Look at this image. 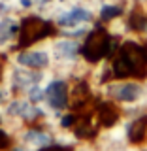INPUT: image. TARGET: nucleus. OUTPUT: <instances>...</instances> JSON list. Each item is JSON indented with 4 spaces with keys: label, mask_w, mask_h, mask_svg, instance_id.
Masks as SVG:
<instances>
[{
    "label": "nucleus",
    "mask_w": 147,
    "mask_h": 151,
    "mask_svg": "<svg viewBox=\"0 0 147 151\" xmlns=\"http://www.w3.org/2000/svg\"><path fill=\"white\" fill-rule=\"evenodd\" d=\"M36 2H38V4H44V6H45V4H49V2H53V0H36Z\"/></svg>",
    "instance_id": "9d476101"
},
{
    "label": "nucleus",
    "mask_w": 147,
    "mask_h": 151,
    "mask_svg": "<svg viewBox=\"0 0 147 151\" xmlns=\"http://www.w3.org/2000/svg\"><path fill=\"white\" fill-rule=\"evenodd\" d=\"M123 13V8L119 4H102L100 9H98V15H100L102 21H115L119 19Z\"/></svg>",
    "instance_id": "0eeeda50"
},
{
    "label": "nucleus",
    "mask_w": 147,
    "mask_h": 151,
    "mask_svg": "<svg viewBox=\"0 0 147 151\" xmlns=\"http://www.w3.org/2000/svg\"><path fill=\"white\" fill-rule=\"evenodd\" d=\"M93 19L91 9L81 8V6H72L64 12H59L55 17L57 25L60 28H72V27H79V25H87Z\"/></svg>",
    "instance_id": "423d86ee"
},
{
    "label": "nucleus",
    "mask_w": 147,
    "mask_h": 151,
    "mask_svg": "<svg viewBox=\"0 0 147 151\" xmlns=\"http://www.w3.org/2000/svg\"><path fill=\"white\" fill-rule=\"evenodd\" d=\"M74 151H96V149L91 147V145H79V147H75Z\"/></svg>",
    "instance_id": "1a4fd4ad"
},
{
    "label": "nucleus",
    "mask_w": 147,
    "mask_h": 151,
    "mask_svg": "<svg viewBox=\"0 0 147 151\" xmlns=\"http://www.w3.org/2000/svg\"><path fill=\"white\" fill-rule=\"evenodd\" d=\"M42 106L47 111L62 113L70 108V85L62 76H51L44 83V102Z\"/></svg>",
    "instance_id": "f03ea898"
},
{
    "label": "nucleus",
    "mask_w": 147,
    "mask_h": 151,
    "mask_svg": "<svg viewBox=\"0 0 147 151\" xmlns=\"http://www.w3.org/2000/svg\"><path fill=\"white\" fill-rule=\"evenodd\" d=\"M51 27L45 19L42 17H28L23 21V25H19V36H17V45L23 47H32L40 40L47 38Z\"/></svg>",
    "instance_id": "20e7f679"
},
{
    "label": "nucleus",
    "mask_w": 147,
    "mask_h": 151,
    "mask_svg": "<svg viewBox=\"0 0 147 151\" xmlns=\"http://www.w3.org/2000/svg\"><path fill=\"white\" fill-rule=\"evenodd\" d=\"M40 151H70V147H66V145H60V144H51V145H47V147L44 149H40Z\"/></svg>",
    "instance_id": "6e6552de"
},
{
    "label": "nucleus",
    "mask_w": 147,
    "mask_h": 151,
    "mask_svg": "<svg viewBox=\"0 0 147 151\" xmlns=\"http://www.w3.org/2000/svg\"><path fill=\"white\" fill-rule=\"evenodd\" d=\"M11 60L19 66H25L30 70H49L53 68V57H51V49L47 47H25V49L17 51L11 57Z\"/></svg>",
    "instance_id": "7ed1b4c3"
},
{
    "label": "nucleus",
    "mask_w": 147,
    "mask_h": 151,
    "mask_svg": "<svg viewBox=\"0 0 147 151\" xmlns=\"http://www.w3.org/2000/svg\"><path fill=\"white\" fill-rule=\"evenodd\" d=\"M17 142L32 151H40L55 142V134L44 127H27L17 132Z\"/></svg>",
    "instance_id": "39448f33"
},
{
    "label": "nucleus",
    "mask_w": 147,
    "mask_h": 151,
    "mask_svg": "<svg viewBox=\"0 0 147 151\" xmlns=\"http://www.w3.org/2000/svg\"><path fill=\"white\" fill-rule=\"evenodd\" d=\"M102 94L104 98L115 102V104H136L140 98L147 93L145 85L140 79H111V81L102 85Z\"/></svg>",
    "instance_id": "f257e3e1"
}]
</instances>
